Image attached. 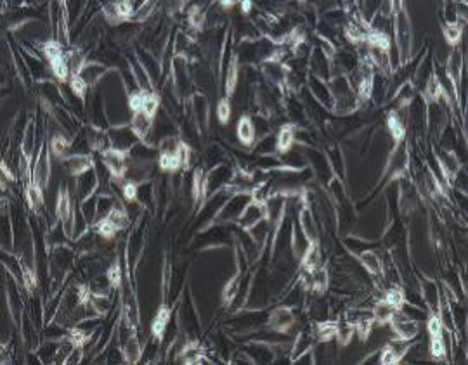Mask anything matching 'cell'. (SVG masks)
Instances as JSON below:
<instances>
[{"instance_id":"4","label":"cell","mask_w":468,"mask_h":365,"mask_svg":"<svg viewBox=\"0 0 468 365\" xmlns=\"http://www.w3.org/2000/svg\"><path fill=\"white\" fill-rule=\"evenodd\" d=\"M52 176V152L49 147V140L43 139L40 142V149L31 166V180L43 191L49 189V182Z\"/></svg>"},{"instance_id":"16","label":"cell","mask_w":468,"mask_h":365,"mask_svg":"<svg viewBox=\"0 0 468 365\" xmlns=\"http://www.w3.org/2000/svg\"><path fill=\"white\" fill-rule=\"evenodd\" d=\"M59 164L68 176L75 179V176L92 170L95 166V159L90 154H68L59 159Z\"/></svg>"},{"instance_id":"2","label":"cell","mask_w":468,"mask_h":365,"mask_svg":"<svg viewBox=\"0 0 468 365\" xmlns=\"http://www.w3.org/2000/svg\"><path fill=\"white\" fill-rule=\"evenodd\" d=\"M250 201H251L250 192H234V194H231L229 198L224 201L219 213L215 215L212 226H234V223L238 222L239 216H241L245 206Z\"/></svg>"},{"instance_id":"10","label":"cell","mask_w":468,"mask_h":365,"mask_svg":"<svg viewBox=\"0 0 468 365\" xmlns=\"http://www.w3.org/2000/svg\"><path fill=\"white\" fill-rule=\"evenodd\" d=\"M260 73H262L264 82L276 88H281L285 92L286 80H288V66L281 59H269V61L262 63L259 66Z\"/></svg>"},{"instance_id":"11","label":"cell","mask_w":468,"mask_h":365,"mask_svg":"<svg viewBox=\"0 0 468 365\" xmlns=\"http://www.w3.org/2000/svg\"><path fill=\"white\" fill-rule=\"evenodd\" d=\"M108 134H110L111 147L122 152H129L132 147L137 146L139 142H142V140H139L137 135L134 134V130H132L129 123H123V125H111L108 128Z\"/></svg>"},{"instance_id":"15","label":"cell","mask_w":468,"mask_h":365,"mask_svg":"<svg viewBox=\"0 0 468 365\" xmlns=\"http://www.w3.org/2000/svg\"><path fill=\"white\" fill-rule=\"evenodd\" d=\"M134 54H135V58L139 59V63L142 64V68L146 70V73L150 75V78L153 80L155 87L158 85V83L163 80V66H162V61H160L158 55H156L155 52L144 49V47H141V46L135 47Z\"/></svg>"},{"instance_id":"13","label":"cell","mask_w":468,"mask_h":365,"mask_svg":"<svg viewBox=\"0 0 468 365\" xmlns=\"http://www.w3.org/2000/svg\"><path fill=\"white\" fill-rule=\"evenodd\" d=\"M108 73H111L110 66H106V64L101 61H95V59H87L77 76L90 88V90H94V88L106 78Z\"/></svg>"},{"instance_id":"7","label":"cell","mask_w":468,"mask_h":365,"mask_svg":"<svg viewBox=\"0 0 468 365\" xmlns=\"http://www.w3.org/2000/svg\"><path fill=\"white\" fill-rule=\"evenodd\" d=\"M186 107L189 111L191 118L194 120L198 130L202 132V135L205 134L208 127H210V99L196 92L193 97L189 99V102H186Z\"/></svg>"},{"instance_id":"3","label":"cell","mask_w":468,"mask_h":365,"mask_svg":"<svg viewBox=\"0 0 468 365\" xmlns=\"http://www.w3.org/2000/svg\"><path fill=\"white\" fill-rule=\"evenodd\" d=\"M267 327H269L271 331L283 332V334H293L295 329H297V331L300 329L295 308L288 307V305H278L273 310H269Z\"/></svg>"},{"instance_id":"14","label":"cell","mask_w":468,"mask_h":365,"mask_svg":"<svg viewBox=\"0 0 468 365\" xmlns=\"http://www.w3.org/2000/svg\"><path fill=\"white\" fill-rule=\"evenodd\" d=\"M264 220H267L266 203H259L251 199V201L245 206V210H243L241 216H239L238 222H236L234 226L241 228V231H250V228L259 226V223L264 222Z\"/></svg>"},{"instance_id":"17","label":"cell","mask_w":468,"mask_h":365,"mask_svg":"<svg viewBox=\"0 0 468 365\" xmlns=\"http://www.w3.org/2000/svg\"><path fill=\"white\" fill-rule=\"evenodd\" d=\"M37 115H31V118L28 120L25 132H23L21 137V154L23 158H26L28 162L33 164V154L37 151V144H38V122H37Z\"/></svg>"},{"instance_id":"22","label":"cell","mask_w":468,"mask_h":365,"mask_svg":"<svg viewBox=\"0 0 468 365\" xmlns=\"http://www.w3.org/2000/svg\"><path fill=\"white\" fill-rule=\"evenodd\" d=\"M276 134V147H278V154H285L291 149L293 146H297L295 142V134H297V127L291 125V123H283Z\"/></svg>"},{"instance_id":"8","label":"cell","mask_w":468,"mask_h":365,"mask_svg":"<svg viewBox=\"0 0 468 365\" xmlns=\"http://www.w3.org/2000/svg\"><path fill=\"white\" fill-rule=\"evenodd\" d=\"M307 71L309 75L321 78L328 82L333 76V66H331V55L326 54L319 47H312L309 58H307Z\"/></svg>"},{"instance_id":"19","label":"cell","mask_w":468,"mask_h":365,"mask_svg":"<svg viewBox=\"0 0 468 365\" xmlns=\"http://www.w3.org/2000/svg\"><path fill=\"white\" fill-rule=\"evenodd\" d=\"M236 139L241 144L243 149L246 151H250L251 147H254V144L257 142L255 127L250 115H239L238 122H236Z\"/></svg>"},{"instance_id":"21","label":"cell","mask_w":468,"mask_h":365,"mask_svg":"<svg viewBox=\"0 0 468 365\" xmlns=\"http://www.w3.org/2000/svg\"><path fill=\"white\" fill-rule=\"evenodd\" d=\"M120 351H122L123 362L125 364H137L142 360V344L139 341L137 332L127 336V338L120 339Z\"/></svg>"},{"instance_id":"24","label":"cell","mask_w":468,"mask_h":365,"mask_svg":"<svg viewBox=\"0 0 468 365\" xmlns=\"http://www.w3.org/2000/svg\"><path fill=\"white\" fill-rule=\"evenodd\" d=\"M156 9H158V2H150V0L141 2L137 7H135L134 14H132V18H130V23H135V25H144V23H147L151 18H153Z\"/></svg>"},{"instance_id":"26","label":"cell","mask_w":468,"mask_h":365,"mask_svg":"<svg viewBox=\"0 0 468 365\" xmlns=\"http://www.w3.org/2000/svg\"><path fill=\"white\" fill-rule=\"evenodd\" d=\"M215 115H217L219 123H222V125L229 123L231 116H233V102H231L229 97L222 95V97L219 99L217 107H215Z\"/></svg>"},{"instance_id":"25","label":"cell","mask_w":468,"mask_h":365,"mask_svg":"<svg viewBox=\"0 0 468 365\" xmlns=\"http://www.w3.org/2000/svg\"><path fill=\"white\" fill-rule=\"evenodd\" d=\"M442 37L451 49L459 47V40L463 37V23H442Z\"/></svg>"},{"instance_id":"20","label":"cell","mask_w":468,"mask_h":365,"mask_svg":"<svg viewBox=\"0 0 468 365\" xmlns=\"http://www.w3.org/2000/svg\"><path fill=\"white\" fill-rule=\"evenodd\" d=\"M129 125L132 127V130H134V134L137 135L139 140L147 142L151 137V132H153L155 118L153 116L144 113L142 110H139V111H134V113H130Z\"/></svg>"},{"instance_id":"5","label":"cell","mask_w":468,"mask_h":365,"mask_svg":"<svg viewBox=\"0 0 468 365\" xmlns=\"http://www.w3.org/2000/svg\"><path fill=\"white\" fill-rule=\"evenodd\" d=\"M73 182H75L73 191H75L77 204L94 198V196L99 194V191H101V176H99L98 168L95 166L92 168V170L85 171V174L75 176Z\"/></svg>"},{"instance_id":"12","label":"cell","mask_w":468,"mask_h":365,"mask_svg":"<svg viewBox=\"0 0 468 365\" xmlns=\"http://www.w3.org/2000/svg\"><path fill=\"white\" fill-rule=\"evenodd\" d=\"M389 331H390L392 338L410 341V343H413V341L418 339L422 329H420V322H416V320H411V319H406V317L401 315L397 312V315H395L394 319H392V322L389 324Z\"/></svg>"},{"instance_id":"18","label":"cell","mask_w":468,"mask_h":365,"mask_svg":"<svg viewBox=\"0 0 468 365\" xmlns=\"http://www.w3.org/2000/svg\"><path fill=\"white\" fill-rule=\"evenodd\" d=\"M306 88L309 90V94L312 97L316 99L323 107L328 111H331V106H333V95H331L330 85L328 82L321 78H316V76L307 75V82H306Z\"/></svg>"},{"instance_id":"23","label":"cell","mask_w":468,"mask_h":365,"mask_svg":"<svg viewBox=\"0 0 468 365\" xmlns=\"http://www.w3.org/2000/svg\"><path fill=\"white\" fill-rule=\"evenodd\" d=\"M89 303L99 317H106L111 312V292H89Z\"/></svg>"},{"instance_id":"9","label":"cell","mask_w":468,"mask_h":365,"mask_svg":"<svg viewBox=\"0 0 468 365\" xmlns=\"http://www.w3.org/2000/svg\"><path fill=\"white\" fill-rule=\"evenodd\" d=\"M101 162L104 164V168L108 170V174L111 175V179L113 180H123V175H125L127 168H129V154L127 152H122V151H117L113 149V147H110V149H106L104 152H101Z\"/></svg>"},{"instance_id":"6","label":"cell","mask_w":468,"mask_h":365,"mask_svg":"<svg viewBox=\"0 0 468 365\" xmlns=\"http://www.w3.org/2000/svg\"><path fill=\"white\" fill-rule=\"evenodd\" d=\"M355 260H358L363 270L366 272L370 277L377 279L375 284H377L378 287H382V282L385 280V277H383V265H385V262H383V256L380 255V251L370 248V250H364L359 253V255H355Z\"/></svg>"},{"instance_id":"1","label":"cell","mask_w":468,"mask_h":365,"mask_svg":"<svg viewBox=\"0 0 468 365\" xmlns=\"http://www.w3.org/2000/svg\"><path fill=\"white\" fill-rule=\"evenodd\" d=\"M392 37H394V47L399 52L401 64L411 61L413 59V46H415V31L413 23H411L410 13H407L406 6L402 2H395V13H394V30H392Z\"/></svg>"}]
</instances>
